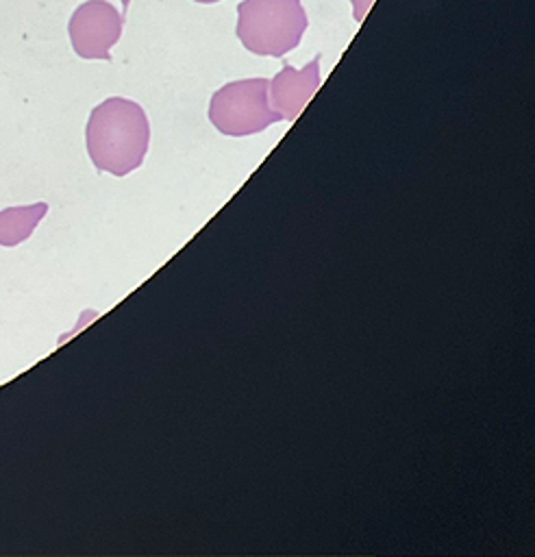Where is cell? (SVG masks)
I'll list each match as a JSON object with an SVG mask.
<instances>
[{
  "instance_id": "obj_1",
  "label": "cell",
  "mask_w": 535,
  "mask_h": 557,
  "mask_svg": "<svg viewBox=\"0 0 535 557\" xmlns=\"http://www.w3.org/2000/svg\"><path fill=\"white\" fill-rule=\"evenodd\" d=\"M85 139L89 159L100 172L126 176L141 165L148 152L150 124L146 111L128 98H107L94 107Z\"/></svg>"
},
{
  "instance_id": "obj_2",
  "label": "cell",
  "mask_w": 535,
  "mask_h": 557,
  "mask_svg": "<svg viewBox=\"0 0 535 557\" xmlns=\"http://www.w3.org/2000/svg\"><path fill=\"white\" fill-rule=\"evenodd\" d=\"M307 13L300 0H241L237 4V37L246 50L261 57H283L294 50L304 30Z\"/></svg>"
},
{
  "instance_id": "obj_3",
  "label": "cell",
  "mask_w": 535,
  "mask_h": 557,
  "mask_svg": "<svg viewBox=\"0 0 535 557\" xmlns=\"http://www.w3.org/2000/svg\"><path fill=\"white\" fill-rule=\"evenodd\" d=\"M268 89V78L233 81L220 87L209 102L211 124L224 135L244 137L283 120L281 113L272 109Z\"/></svg>"
},
{
  "instance_id": "obj_4",
  "label": "cell",
  "mask_w": 535,
  "mask_h": 557,
  "mask_svg": "<svg viewBox=\"0 0 535 557\" xmlns=\"http://www.w3.org/2000/svg\"><path fill=\"white\" fill-rule=\"evenodd\" d=\"M124 15L107 0H87L72 13L67 33L80 59L111 61V48L122 37Z\"/></svg>"
},
{
  "instance_id": "obj_5",
  "label": "cell",
  "mask_w": 535,
  "mask_h": 557,
  "mask_svg": "<svg viewBox=\"0 0 535 557\" xmlns=\"http://www.w3.org/2000/svg\"><path fill=\"white\" fill-rule=\"evenodd\" d=\"M320 87V54L309 61L302 70L291 67L289 63L270 81V104L281 113L283 120H296V115L307 107L309 98Z\"/></svg>"
},
{
  "instance_id": "obj_6",
  "label": "cell",
  "mask_w": 535,
  "mask_h": 557,
  "mask_svg": "<svg viewBox=\"0 0 535 557\" xmlns=\"http://www.w3.org/2000/svg\"><path fill=\"white\" fill-rule=\"evenodd\" d=\"M48 205L35 202V205H22V207H9L0 211V246L13 248L28 239L41 218L46 215Z\"/></svg>"
},
{
  "instance_id": "obj_7",
  "label": "cell",
  "mask_w": 535,
  "mask_h": 557,
  "mask_svg": "<svg viewBox=\"0 0 535 557\" xmlns=\"http://www.w3.org/2000/svg\"><path fill=\"white\" fill-rule=\"evenodd\" d=\"M194 2H200V4H213V2H220V0H194Z\"/></svg>"
},
{
  "instance_id": "obj_8",
  "label": "cell",
  "mask_w": 535,
  "mask_h": 557,
  "mask_svg": "<svg viewBox=\"0 0 535 557\" xmlns=\"http://www.w3.org/2000/svg\"><path fill=\"white\" fill-rule=\"evenodd\" d=\"M122 2V7H124V11L128 9V4H130V0H120Z\"/></svg>"
}]
</instances>
